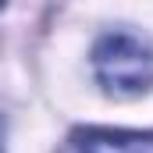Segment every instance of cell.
Masks as SVG:
<instances>
[{
    "label": "cell",
    "instance_id": "1",
    "mask_svg": "<svg viewBox=\"0 0 153 153\" xmlns=\"http://www.w3.org/2000/svg\"><path fill=\"white\" fill-rule=\"evenodd\" d=\"M93 68L107 93L135 96L153 85V46L128 32H111L96 43Z\"/></svg>",
    "mask_w": 153,
    "mask_h": 153
},
{
    "label": "cell",
    "instance_id": "2",
    "mask_svg": "<svg viewBox=\"0 0 153 153\" xmlns=\"http://www.w3.org/2000/svg\"><path fill=\"white\" fill-rule=\"evenodd\" d=\"M75 153H153V132L121 128H78L71 135Z\"/></svg>",
    "mask_w": 153,
    "mask_h": 153
},
{
    "label": "cell",
    "instance_id": "3",
    "mask_svg": "<svg viewBox=\"0 0 153 153\" xmlns=\"http://www.w3.org/2000/svg\"><path fill=\"white\" fill-rule=\"evenodd\" d=\"M0 7H4V0H0Z\"/></svg>",
    "mask_w": 153,
    "mask_h": 153
},
{
    "label": "cell",
    "instance_id": "4",
    "mask_svg": "<svg viewBox=\"0 0 153 153\" xmlns=\"http://www.w3.org/2000/svg\"><path fill=\"white\" fill-rule=\"evenodd\" d=\"M0 153H4V150H0Z\"/></svg>",
    "mask_w": 153,
    "mask_h": 153
}]
</instances>
